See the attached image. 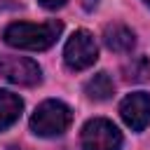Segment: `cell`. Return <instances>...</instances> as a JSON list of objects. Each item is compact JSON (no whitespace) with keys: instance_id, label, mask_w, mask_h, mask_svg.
<instances>
[{"instance_id":"30bf717a","label":"cell","mask_w":150,"mask_h":150,"mask_svg":"<svg viewBox=\"0 0 150 150\" xmlns=\"http://www.w3.org/2000/svg\"><path fill=\"white\" fill-rule=\"evenodd\" d=\"M122 73H124L127 82H145L150 77V59L148 56H136L122 68Z\"/></svg>"},{"instance_id":"6da1fadb","label":"cell","mask_w":150,"mask_h":150,"mask_svg":"<svg viewBox=\"0 0 150 150\" xmlns=\"http://www.w3.org/2000/svg\"><path fill=\"white\" fill-rule=\"evenodd\" d=\"M63 30V23L52 19L45 23H28V21H14L5 28L2 38L9 47L16 49H30V52H42L52 47Z\"/></svg>"},{"instance_id":"5b68a950","label":"cell","mask_w":150,"mask_h":150,"mask_svg":"<svg viewBox=\"0 0 150 150\" xmlns=\"http://www.w3.org/2000/svg\"><path fill=\"white\" fill-rule=\"evenodd\" d=\"M0 77H5L12 84L21 87H33L40 82V66L28 59V56H12V54H0Z\"/></svg>"},{"instance_id":"3957f363","label":"cell","mask_w":150,"mask_h":150,"mask_svg":"<svg viewBox=\"0 0 150 150\" xmlns=\"http://www.w3.org/2000/svg\"><path fill=\"white\" fill-rule=\"evenodd\" d=\"M80 145H82V150H120L122 134L110 120L94 117L82 127Z\"/></svg>"},{"instance_id":"9c48e42d","label":"cell","mask_w":150,"mask_h":150,"mask_svg":"<svg viewBox=\"0 0 150 150\" xmlns=\"http://www.w3.org/2000/svg\"><path fill=\"white\" fill-rule=\"evenodd\" d=\"M84 91H87V96L94 98V101H105V98H110L112 91H115L112 77H110L108 73H96V75L84 84Z\"/></svg>"},{"instance_id":"ba28073f","label":"cell","mask_w":150,"mask_h":150,"mask_svg":"<svg viewBox=\"0 0 150 150\" xmlns=\"http://www.w3.org/2000/svg\"><path fill=\"white\" fill-rule=\"evenodd\" d=\"M21 110H23V101L16 94H12V91L0 89V131L12 127L19 120Z\"/></svg>"},{"instance_id":"7a4b0ae2","label":"cell","mask_w":150,"mask_h":150,"mask_svg":"<svg viewBox=\"0 0 150 150\" xmlns=\"http://www.w3.org/2000/svg\"><path fill=\"white\" fill-rule=\"evenodd\" d=\"M70 122H73V110L66 103L49 98L35 108L30 117V129L38 136H59L70 127Z\"/></svg>"},{"instance_id":"8992f818","label":"cell","mask_w":150,"mask_h":150,"mask_svg":"<svg viewBox=\"0 0 150 150\" xmlns=\"http://www.w3.org/2000/svg\"><path fill=\"white\" fill-rule=\"evenodd\" d=\"M120 115L124 124L134 131H143L150 122V94L145 91H134L122 98L120 103Z\"/></svg>"},{"instance_id":"7c38bea8","label":"cell","mask_w":150,"mask_h":150,"mask_svg":"<svg viewBox=\"0 0 150 150\" xmlns=\"http://www.w3.org/2000/svg\"><path fill=\"white\" fill-rule=\"evenodd\" d=\"M145 5H150V0H145Z\"/></svg>"},{"instance_id":"277c9868","label":"cell","mask_w":150,"mask_h":150,"mask_svg":"<svg viewBox=\"0 0 150 150\" xmlns=\"http://www.w3.org/2000/svg\"><path fill=\"white\" fill-rule=\"evenodd\" d=\"M96 59H98V47H96L94 35L89 30H84V28L75 30L68 38L66 47H63V61H66V66L70 70H84V68L94 66Z\"/></svg>"},{"instance_id":"52a82bcc","label":"cell","mask_w":150,"mask_h":150,"mask_svg":"<svg viewBox=\"0 0 150 150\" xmlns=\"http://www.w3.org/2000/svg\"><path fill=\"white\" fill-rule=\"evenodd\" d=\"M103 42L110 52H117V54H127L134 49L136 45V38H134V30L127 28L124 23H108L105 30H103Z\"/></svg>"},{"instance_id":"8fae6325","label":"cell","mask_w":150,"mask_h":150,"mask_svg":"<svg viewBox=\"0 0 150 150\" xmlns=\"http://www.w3.org/2000/svg\"><path fill=\"white\" fill-rule=\"evenodd\" d=\"M40 5L47 7V9H59V7L66 5V0H40Z\"/></svg>"}]
</instances>
